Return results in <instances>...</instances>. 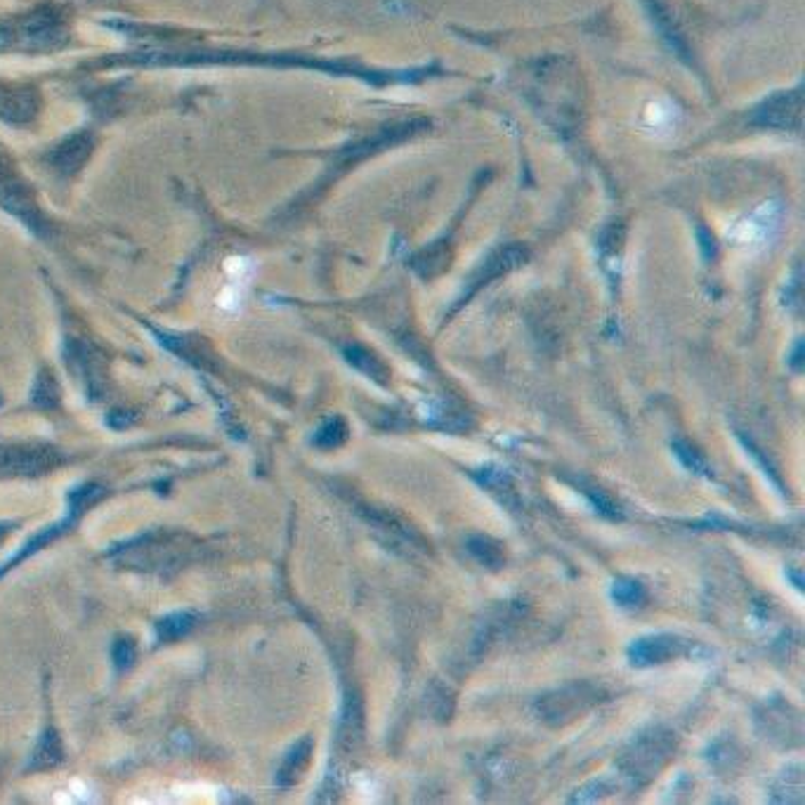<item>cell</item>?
<instances>
[{
	"mask_svg": "<svg viewBox=\"0 0 805 805\" xmlns=\"http://www.w3.org/2000/svg\"><path fill=\"white\" fill-rule=\"evenodd\" d=\"M224 267H227V274H230V277L239 279V277H244V274H246L248 260H246V257H232V260H227V264H224Z\"/></svg>",
	"mask_w": 805,
	"mask_h": 805,
	"instance_id": "23",
	"label": "cell"
},
{
	"mask_svg": "<svg viewBox=\"0 0 805 805\" xmlns=\"http://www.w3.org/2000/svg\"><path fill=\"white\" fill-rule=\"evenodd\" d=\"M753 123L765 126V128L799 133L801 126H803V97H801V90L765 100L753 111Z\"/></svg>",
	"mask_w": 805,
	"mask_h": 805,
	"instance_id": "4",
	"label": "cell"
},
{
	"mask_svg": "<svg viewBox=\"0 0 805 805\" xmlns=\"http://www.w3.org/2000/svg\"><path fill=\"white\" fill-rule=\"evenodd\" d=\"M786 576H789V579H792V581L796 583V589L803 590V579H801V574H796V572H786Z\"/></svg>",
	"mask_w": 805,
	"mask_h": 805,
	"instance_id": "26",
	"label": "cell"
},
{
	"mask_svg": "<svg viewBox=\"0 0 805 805\" xmlns=\"http://www.w3.org/2000/svg\"><path fill=\"white\" fill-rule=\"evenodd\" d=\"M135 643L128 640V638H118L111 647V659H114L116 671H128L133 663H135Z\"/></svg>",
	"mask_w": 805,
	"mask_h": 805,
	"instance_id": "21",
	"label": "cell"
},
{
	"mask_svg": "<svg viewBox=\"0 0 805 805\" xmlns=\"http://www.w3.org/2000/svg\"><path fill=\"white\" fill-rule=\"evenodd\" d=\"M583 494L589 496L593 508H598V513L609 517V520H622V510L616 506L607 494H605L603 489H596V487H583Z\"/></svg>",
	"mask_w": 805,
	"mask_h": 805,
	"instance_id": "20",
	"label": "cell"
},
{
	"mask_svg": "<svg viewBox=\"0 0 805 805\" xmlns=\"http://www.w3.org/2000/svg\"><path fill=\"white\" fill-rule=\"evenodd\" d=\"M600 702V690L589 683H574L536 699V713L543 723L567 725Z\"/></svg>",
	"mask_w": 805,
	"mask_h": 805,
	"instance_id": "2",
	"label": "cell"
},
{
	"mask_svg": "<svg viewBox=\"0 0 805 805\" xmlns=\"http://www.w3.org/2000/svg\"><path fill=\"white\" fill-rule=\"evenodd\" d=\"M466 546L468 553L473 555L482 567L492 569V572H499V569L506 567V546L501 541L492 539V536H470Z\"/></svg>",
	"mask_w": 805,
	"mask_h": 805,
	"instance_id": "12",
	"label": "cell"
},
{
	"mask_svg": "<svg viewBox=\"0 0 805 805\" xmlns=\"http://www.w3.org/2000/svg\"><path fill=\"white\" fill-rule=\"evenodd\" d=\"M64 760V749H61L60 732L48 728L38 739L34 756H31V770H50Z\"/></svg>",
	"mask_w": 805,
	"mask_h": 805,
	"instance_id": "14",
	"label": "cell"
},
{
	"mask_svg": "<svg viewBox=\"0 0 805 805\" xmlns=\"http://www.w3.org/2000/svg\"><path fill=\"white\" fill-rule=\"evenodd\" d=\"M194 623H197V614H190V612L163 616L161 622L156 623V638H159V643H173V640L187 636L194 629Z\"/></svg>",
	"mask_w": 805,
	"mask_h": 805,
	"instance_id": "17",
	"label": "cell"
},
{
	"mask_svg": "<svg viewBox=\"0 0 805 805\" xmlns=\"http://www.w3.org/2000/svg\"><path fill=\"white\" fill-rule=\"evenodd\" d=\"M473 480L480 484L482 489H487L489 494L496 496L503 506L515 508L517 506V492H515V482L510 477L508 470L499 466H487L482 470H475Z\"/></svg>",
	"mask_w": 805,
	"mask_h": 805,
	"instance_id": "8",
	"label": "cell"
},
{
	"mask_svg": "<svg viewBox=\"0 0 805 805\" xmlns=\"http://www.w3.org/2000/svg\"><path fill=\"white\" fill-rule=\"evenodd\" d=\"M312 752H314V742H312V737H303L300 742H296V744L289 749V753H286L277 770V785L281 786V789H289V786L298 785L300 777H303L305 770H307V765H310Z\"/></svg>",
	"mask_w": 805,
	"mask_h": 805,
	"instance_id": "7",
	"label": "cell"
},
{
	"mask_svg": "<svg viewBox=\"0 0 805 805\" xmlns=\"http://www.w3.org/2000/svg\"><path fill=\"white\" fill-rule=\"evenodd\" d=\"M772 801L777 803H801L803 801V768H786L772 785Z\"/></svg>",
	"mask_w": 805,
	"mask_h": 805,
	"instance_id": "15",
	"label": "cell"
},
{
	"mask_svg": "<svg viewBox=\"0 0 805 805\" xmlns=\"http://www.w3.org/2000/svg\"><path fill=\"white\" fill-rule=\"evenodd\" d=\"M343 357L346 362L353 369H357L359 373H364L366 378H371L373 383H378V386H386L387 380H390V371H387V366L380 362L371 350H366L362 346H346L343 350Z\"/></svg>",
	"mask_w": 805,
	"mask_h": 805,
	"instance_id": "10",
	"label": "cell"
},
{
	"mask_svg": "<svg viewBox=\"0 0 805 805\" xmlns=\"http://www.w3.org/2000/svg\"><path fill=\"white\" fill-rule=\"evenodd\" d=\"M673 749H676V735L673 732L666 730V728H650L630 742V746L619 760V770L623 772V777L629 779L630 785L643 786L652 777H656V772L662 770Z\"/></svg>",
	"mask_w": 805,
	"mask_h": 805,
	"instance_id": "1",
	"label": "cell"
},
{
	"mask_svg": "<svg viewBox=\"0 0 805 805\" xmlns=\"http://www.w3.org/2000/svg\"><path fill=\"white\" fill-rule=\"evenodd\" d=\"M36 114V100L31 93L17 88H0V116L7 121H28Z\"/></svg>",
	"mask_w": 805,
	"mask_h": 805,
	"instance_id": "11",
	"label": "cell"
},
{
	"mask_svg": "<svg viewBox=\"0 0 805 805\" xmlns=\"http://www.w3.org/2000/svg\"><path fill=\"white\" fill-rule=\"evenodd\" d=\"M524 257H527V253H524L522 246H508V248L496 251L494 256L489 257L487 264H482V272L473 281L470 293H475L477 289H482V286H487L489 281H494V279H499L501 274H506V272L515 270L517 264L524 263Z\"/></svg>",
	"mask_w": 805,
	"mask_h": 805,
	"instance_id": "9",
	"label": "cell"
},
{
	"mask_svg": "<svg viewBox=\"0 0 805 805\" xmlns=\"http://www.w3.org/2000/svg\"><path fill=\"white\" fill-rule=\"evenodd\" d=\"M671 449H673V453H676V459L680 460V463H683V466L687 468L690 473L699 475V477H706V480H711V477H713V470H711V466L706 463L704 456H702V453H699L695 447H690L687 442L676 440L673 444H671Z\"/></svg>",
	"mask_w": 805,
	"mask_h": 805,
	"instance_id": "19",
	"label": "cell"
},
{
	"mask_svg": "<svg viewBox=\"0 0 805 805\" xmlns=\"http://www.w3.org/2000/svg\"><path fill=\"white\" fill-rule=\"evenodd\" d=\"M0 206L5 210H10V213L20 217V220H24L28 227H36V224H38V213H36L34 203L28 199L27 190H24L20 184V180H14L3 166H0Z\"/></svg>",
	"mask_w": 805,
	"mask_h": 805,
	"instance_id": "5",
	"label": "cell"
},
{
	"mask_svg": "<svg viewBox=\"0 0 805 805\" xmlns=\"http://www.w3.org/2000/svg\"><path fill=\"white\" fill-rule=\"evenodd\" d=\"M699 239H702V246H704V257L706 260H711V257L716 256V244H713V239L709 241L704 230H699Z\"/></svg>",
	"mask_w": 805,
	"mask_h": 805,
	"instance_id": "24",
	"label": "cell"
},
{
	"mask_svg": "<svg viewBox=\"0 0 805 805\" xmlns=\"http://www.w3.org/2000/svg\"><path fill=\"white\" fill-rule=\"evenodd\" d=\"M350 437V427L347 423L340 416H331V419H326L319 430L314 433L312 442H314V447L319 449H338L343 447Z\"/></svg>",
	"mask_w": 805,
	"mask_h": 805,
	"instance_id": "18",
	"label": "cell"
},
{
	"mask_svg": "<svg viewBox=\"0 0 805 805\" xmlns=\"http://www.w3.org/2000/svg\"><path fill=\"white\" fill-rule=\"evenodd\" d=\"M609 596L622 609H640L647 603V590H645L643 581L638 579H630V576H619L614 583H612V590Z\"/></svg>",
	"mask_w": 805,
	"mask_h": 805,
	"instance_id": "16",
	"label": "cell"
},
{
	"mask_svg": "<svg viewBox=\"0 0 805 805\" xmlns=\"http://www.w3.org/2000/svg\"><path fill=\"white\" fill-rule=\"evenodd\" d=\"M34 402L41 406H54L57 404V387H54L53 378H50L48 373H43L38 383H36V390H34Z\"/></svg>",
	"mask_w": 805,
	"mask_h": 805,
	"instance_id": "22",
	"label": "cell"
},
{
	"mask_svg": "<svg viewBox=\"0 0 805 805\" xmlns=\"http://www.w3.org/2000/svg\"><path fill=\"white\" fill-rule=\"evenodd\" d=\"M54 463V456L43 449H5L0 451V473H38Z\"/></svg>",
	"mask_w": 805,
	"mask_h": 805,
	"instance_id": "6",
	"label": "cell"
},
{
	"mask_svg": "<svg viewBox=\"0 0 805 805\" xmlns=\"http://www.w3.org/2000/svg\"><path fill=\"white\" fill-rule=\"evenodd\" d=\"M90 150H93V140L88 135H76V137H69L67 142H61L54 151L53 161L54 166L64 173H74L78 170L85 163L88 159Z\"/></svg>",
	"mask_w": 805,
	"mask_h": 805,
	"instance_id": "13",
	"label": "cell"
},
{
	"mask_svg": "<svg viewBox=\"0 0 805 805\" xmlns=\"http://www.w3.org/2000/svg\"><path fill=\"white\" fill-rule=\"evenodd\" d=\"M692 652H695V643L687 638H680L676 633H652L630 643L629 662L636 669H650L690 656Z\"/></svg>",
	"mask_w": 805,
	"mask_h": 805,
	"instance_id": "3",
	"label": "cell"
},
{
	"mask_svg": "<svg viewBox=\"0 0 805 805\" xmlns=\"http://www.w3.org/2000/svg\"><path fill=\"white\" fill-rule=\"evenodd\" d=\"M801 350H803V346H801V343H796V350H793V359H792V366L796 369V371H801V366H803V359H801Z\"/></svg>",
	"mask_w": 805,
	"mask_h": 805,
	"instance_id": "25",
	"label": "cell"
}]
</instances>
